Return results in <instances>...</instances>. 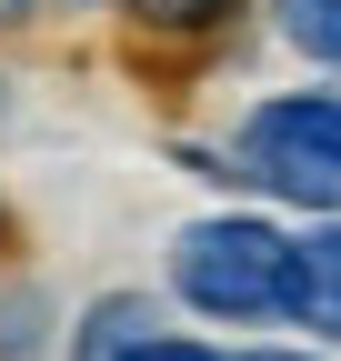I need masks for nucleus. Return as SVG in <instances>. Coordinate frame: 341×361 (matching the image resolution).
<instances>
[{
    "instance_id": "f257e3e1",
    "label": "nucleus",
    "mask_w": 341,
    "mask_h": 361,
    "mask_svg": "<svg viewBox=\"0 0 341 361\" xmlns=\"http://www.w3.org/2000/svg\"><path fill=\"white\" fill-rule=\"evenodd\" d=\"M241 171L231 180H261L271 201L311 211V221H341V101L331 90H281L241 121Z\"/></svg>"
},
{
    "instance_id": "f03ea898",
    "label": "nucleus",
    "mask_w": 341,
    "mask_h": 361,
    "mask_svg": "<svg viewBox=\"0 0 341 361\" xmlns=\"http://www.w3.org/2000/svg\"><path fill=\"white\" fill-rule=\"evenodd\" d=\"M281 251L291 241L261 211H211V221H191L170 241V291L191 311H211V322H261L281 301Z\"/></svg>"
},
{
    "instance_id": "7ed1b4c3",
    "label": "nucleus",
    "mask_w": 341,
    "mask_h": 361,
    "mask_svg": "<svg viewBox=\"0 0 341 361\" xmlns=\"http://www.w3.org/2000/svg\"><path fill=\"white\" fill-rule=\"evenodd\" d=\"M271 311H291L302 331L341 341V221H311V231L281 251V301Z\"/></svg>"
},
{
    "instance_id": "20e7f679",
    "label": "nucleus",
    "mask_w": 341,
    "mask_h": 361,
    "mask_svg": "<svg viewBox=\"0 0 341 361\" xmlns=\"http://www.w3.org/2000/svg\"><path fill=\"white\" fill-rule=\"evenodd\" d=\"M161 331V311H151V291H101L91 311L70 322V361H131L141 341Z\"/></svg>"
},
{
    "instance_id": "39448f33",
    "label": "nucleus",
    "mask_w": 341,
    "mask_h": 361,
    "mask_svg": "<svg viewBox=\"0 0 341 361\" xmlns=\"http://www.w3.org/2000/svg\"><path fill=\"white\" fill-rule=\"evenodd\" d=\"M271 20H281V40H291L302 61L341 71V0H271Z\"/></svg>"
},
{
    "instance_id": "423d86ee",
    "label": "nucleus",
    "mask_w": 341,
    "mask_h": 361,
    "mask_svg": "<svg viewBox=\"0 0 341 361\" xmlns=\"http://www.w3.org/2000/svg\"><path fill=\"white\" fill-rule=\"evenodd\" d=\"M51 341V301L40 291H0V361H30Z\"/></svg>"
},
{
    "instance_id": "0eeeda50",
    "label": "nucleus",
    "mask_w": 341,
    "mask_h": 361,
    "mask_svg": "<svg viewBox=\"0 0 341 361\" xmlns=\"http://www.w3.org/2000/svg\"><path fill=\"white\" fill-rule=\"evenodd\" d=\"M241 11V0H131V20L141 30H170V40H181V30H211V20H231Z\"/></svg>"
},
{
    "instance_id": "6e6552de",
    "label": "nucleus",
    "mask_w": 341,
    "mask_h": 361,
    "mask_svg": "<svg viewBox=\"0 0 341 361\" xmlns=\"http://www.w3.org/2000/svg\"><path fill=\"white\" fill-rule=\"evenodd\" d=\"M131 361H221V351H201V341H170V331H151Z\"/></svg>"
},
{
    "instance_id": "1a4fd4ad",
    "label": "nucleus",
    "mask_w": 341,
    "mask_h": 361,
    "mask_svg": "<svg viewBox=\"0 0 341 361\" xmlns=\"http://www.w3.org/2000/svg\"><path fill=\"white\" fill-rule=\"evenodd\" d=\"M231 361H311V351H231Z\"/></svg>"
},
{
    "instance_id": "9d476101",
    "label": "nucleus",
    "mask_w": 341,
    "mask_h": 361,
    "mask_svg": "<svg viewBox=\"0 0 341 361\" xmlns=\"http://www.w3.org/2000/svg\"><path fill=\"white\" fill-rule=\"evenodd\" d=\"M0 20H30V0H0Z\"/></svg>"
}]
</instances>
